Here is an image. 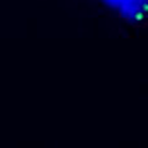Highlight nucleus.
Segmentation results:
<instances>
[{"label":"nucleus","mask_w":148,"mask_h":148,"mask_svg":"<svg viewBox=\"0 0 148 148\" xmlns=\"http://www.w3.org/2000/svg\"><path fill=\"white\" fill-rule=\"evenodd\" d=\"M119 21L139 25L146 21L148 14V0H95Z\"/></svg>","instance_id":"1"}]
</instances>
